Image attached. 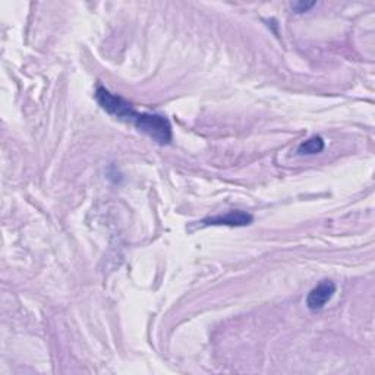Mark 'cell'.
Wrapping results in <instances>:
<instances>
[{
    "mask_svg": "<svg viewBox=\"0 0 375 375\" xmlns=\"http://www.w3.org/2000/svg\"><path fill=\"white\" fill-rule=\"evenodd\" d=\"M324 147L325 144L321 136H312L299 145L298 152L301 156H312V154H318V152H321Z\"/></svg>",
    "mask_w": 375,
    "mask_h": 375,
    "instance_id": "277c9868",
    "label": "cell"
},
{
    "mask_svg": "<svg viewBox=\"0 0 375 375\" xmlns=\"http://www.w3.org/2000/svg\"><path fill=\"white\" fill-rule=\"evenodd\" d=\"M121 119H125L135 125L139 132L148 135L151 139L157 141L159 144L166 145L170 144L173 138L172 135V125L166 116L161 114H151V113H138L129 104L123 112Z\"/></svg>",
    "mask_w": 375,
    "mask_h": 375,
    "instance_id": "6da1fadb",
    "label": "cell"
},
{
    "mask_svg": "<svg viewBox=\"0 0 375 375\" xmlns=\"http://www.w3.org/2000/svg\"><path fill=\"white\" fill-rule=\"evenodd\" d=\"M205 226H229V227H242L252 223V216L245 211H227L226 214H219L203 220Z\"/></svg>",
    "mask_w": 375,
    "mask_h": 375,
    "instance_id": "3957f363",
    "label": "cell"
},
{
    "mask_svg": "<svg viewBox=\"0 0 375 375\" xmlns=\"http://www.w3.org/2000/svg\"><path fill=\"white\" fill-rule=\"evenodd\" d=\"M336 293V285L330 280H324L318 286H315L307 298V307L311 311L323 310L327 302H330Z\"/></svg>",
    "mask_w": 375,
    "mask_h": 375,
    "instance_id": "7a4b0ae2",
    "label": "cell"
},
{
    "mask_svg": "<svg viewBox=\"0 0 375 375\" xmlns=\"http://www.w3.org/2000/svg\"><path fill=\"white\" fill-rule=\"evenodd\" d=\"M315 5V2H310V3H305V2H298L293 5V9H295L298 14H302V12H307L308 9H311L312 6Z\"/></svg>",
    "mask_w": 375,
    "mask_h": 375,
    "instance_id": "5b68a950",
    "label": "cell"
}]
</instances>
